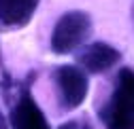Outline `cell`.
I'll list each match as a JSON object with an SVG mask.
<instances>
[{
  "label": "cell",
  "instance_id": "cell-1",
  "mask_svg": "<svg viewBox=\"0 0 134 129\" xmlns=\"http://www.w3.org/2000/svg\"><path fill=\"white\" fill-rule=\"evenodd\" d=\"M98 117L107 129H134V70H119L115 89Z\"/></svg>",
  "mask_w": 134,
  "mask_h": 129
},
{
  "label": "cell",
  "instance_id": "cell-2",
  "mask_svg": "<svg viewBox=\"0 0 134 129\" xmlns=\"http://www.w3.org/2000/svg\"><path fill=\"white\" fill-rule=\"evenodd\" d=\"M92 30V19L83 11H68L58 19L51 34V49L58 55H66L87 38Z\"/></svg>",
  "mask_w": 134,
  "mask_h": 129
},
{
  "label": "cell",
  "instance_id": "cell-3",
  "mask_svg": "<svg viewBox=\"0 0 134 129\" xmlns=\"http://www.w3.org/2000/svg\"><path fill=\"white\" fill-rule=\"evenodd\" d=\"M53 80L60 95V106L64 110H75L87 98V78L75 66H60L53 72Z\"/></svg>",
  "mask_w": 134,
  "mask_h": 129
},
{
  "label": "cell",
  "instance_id": "cell-4",
  "mask_svg": "<svg viewBox=\"0 0 134 129\" xmlns=\"http://www.w3.org/2000/svg\"><path fill=\"white\" fill-rule=\"evenodd\" d=\"M11 125L13 129H51L28 87L17 95V102L11 112Z\"/></svg>",
  "mask_w": 134,
  "mask_h": 129
},
{
  "label": "cell",
  "instance_id": "cell-5",
  "mask_svg": "<svg viewBox=\"0 0 134 129\" xmlns=\"http://www.w3.org/2000/svg\"><path fill=\"white\" fill-rule=\"evenodd\" d=\"M119 51L115 47L107 44V42H94L90 44L85 51H81L79 55V63L87 72H94V74H100L109 68H113L117 61H119Z\"/></svg>",
  "mask_w": 134,
  "mask_h": 129
},
{
  "label": "cell",
  "instance_id": "cell-6",
  "mask_svg": "<svg viewBox=\"0 0 134 129\" xmlns=\"http://www.w3.org/2000/svg\"><path fill=\"white\" fill-rule=\"evenodd\" d=\"M38 7V0H0V23L4 28L26 25Z\"/></svg>",
  "mask_w": 134,
  "mask_h": 129
},
{
  "label": "cell",
  "instance_id": "cell-7",
  "mask_svg": "<svg viewBox=\"0 0 134 129\" xmlns=\"http://www.w3.org/2000/svg\"><path fill=\"white\" fill-rule=\"evenodd\" d=\"M60 129H92L90 127V123H85V121H66L64 125H60Z\"/></svg>",
  "mask_w": 134,
  "mask_h": 129
},
{
  "label": "cell",
  "instance_id": "cell-8",
  "mask_svg": "<svg viewBox=\"0 0 134 129\" xmlns=\"http://www.w3.org/2000/svg\"><path fill=\"white\" fill-rule=\"evenodd\" d=\"M0 129H9V127H7V119H4V114H2V110H0Z\"/></svg>",
  "mask_w": 134,
  "mask_h": 129
},
{
  "label": "cell",
  "instance_id": "cell-9",
  "mask_svg": "<svg viewBox=\"0 0 134 129\" xmlns=\"http://www.w3.org/2000/svg\"><path fill=\"white\" fill-rule=\"evenodd\" d=\"M130 15H132V23H134V2H132V13Z\"/></svg>",
  "mask_w": 134,
  "mask_h": 129
}]
</instances>
